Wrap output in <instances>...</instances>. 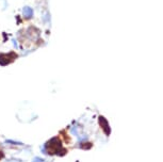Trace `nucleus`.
<instances>
[{
    "label": "nucleus",
    "instance_id": "nucleus-1",
    "mask_svg": "<svg viewBox=\"0 0 163 162\" xmlns=\"http://www.w3.org/2000/svg\"><path fill=\"white\" fill-rule=\"evenodd\" d=\"M45 147H46V152H44V153H47L49 154V155L63 156L65 154L64 148L62 146V141L59 138H53L50 141H48L45 144Z\"/></svg>",
    "mask_w": 163,
    "mask_h": 162
},
{
    "label": "nucleus",
    "instance_id": "nucleus-2",
    "mask_svg": "<svg viewBox=\"0 0 163 162\" xmlns=\"http://www.w3.org/2000/svg\"><path fill=\"white\" fill-rule=\"evenodd\" d=\"M16 58L15 53H8V54H0V65H8L10 62Z\"/></svg>",
    "mask_w": 163,
    "mask_h": 162
},
{
    "label": "nucleus",
    "instance_id": "nucleus-3",
    "mask_svg": "<svg viewBox=\"0 0 163 162\" xmlns=\"http://www.w3.org/2000/svg\"><path fill=\"white\" fill-rule=\"evenodd\" d=\"M22 15L27 19L32 18V16H33V10L31 9L30 6H25V8L22 9Z\"/></svg>",
    "mask_w": 163,
    "mask_h": 162
},
{
    "label": "nucleus",
    "instance_id": "nucleus-4",
    "mask_svg": "<svg viewBox=\"0 0 163 162\" xmlns=\"http://www.w3.org/2000/svg\"><path fill=\"white\" fill-rule=\"evenodd\" d=\"M99 123H100V126H101L102 128H104V130L105 131H107V134H109L110 133V131H111V129H110V127H109V125H108V122L106 121L102 116H100L99 117Z\"/></svg>",
    "mask_w": 163,
    "mask_h": 162
},
{
    "label": "nucleus",
    "instance_id": "nucleus-5",
    "mask_svg": "<svg viewBox=\"0 0 163 162\" xmlns=\"http://www.w3.org/2000/svg\"><path fill=\"white\" fill-rule=\"evenodd\" d=\"M33 162H45V161H44V160H42V159H40V158H35Z\"/></svg>",
    "mask_w": 163,
    "mask_h": 162
},
{
    "label": "nucleus",
    "instance_id": "nucleus-6",
    "mask_svg": "<svg viewBox=\"0 0 163 162\" xmlns=\"http://www.w3.org/2000/svg\"><path fill=\"white\" fill-rule=\"evenodd\" d=\"M2 157H3V154L1 153V152H0V159H1V158H2Z\"/></svg>",
    "mask_w": 163,
    "mask_h": 162
}]
</instances>
